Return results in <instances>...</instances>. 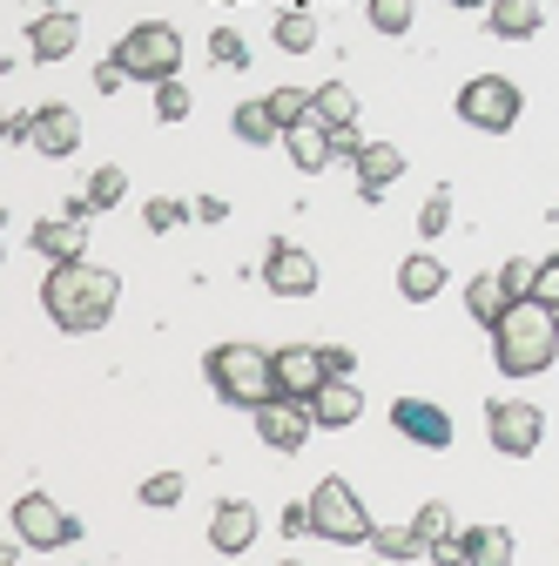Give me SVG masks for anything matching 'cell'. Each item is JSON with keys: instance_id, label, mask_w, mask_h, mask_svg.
I'll use <instances>...</instances> for the list:
<instances>
[{"instance_id": "1", "label": "cell", "mask_w": 559, "mask_h": 566, "mask_svg": "<svg viewBox=\"0 0 559 566\" xmlns=\"http://www.w3.org/2000/svg\"><path fill=\"white\" fill-rule=\"evenodd\" d=\"M115 304H122V276L102 263H48V276H41V311L67 337L102 331L115 317Z\"/></svg>"}, {"instance_id": "2", "label": "cell", "mask_w": 559, "mask_h": 566, "mask_svg": "<svg viewBox=\"0 0 559 566\" xmlns=\"http://www.w3.org/2000/svg\"><path fill=\"white\" fill-rule=\"evenodd\" d=\"M552 358H559V331H552V311L546 304H513L506 317H499V331H493V365L506 371V378H539V371H552Z\"/></svg>"}, {"instance_id": "3", "label": "cell", "mask_w": 559, "mask_h": 566, "mask_svg": "<svg viewBox=\"0 0 559 566\" xmlns=\"http://www.w3.org/2000/svg\"><path fill=\"white\" fill-rule=\"evenodd\" d=\"M202 378H209V391H217L223 405H236V411H263L270 398H276V365H270V350L263 344H217L202 358Z\"/></svg>"}, {"instance_id": "4", "label": "cell", "mask_w": 559, "mask_h": 566, "mask_svg": "<svg viewBox=\"0 0 559 566\" xmlns=\"http://www.w3.org/2000/svg\"><path fill=\"white\" fill-rule=\"evenodd\" d=\"M128 82H149V88H162V82H176V67H182V34L169 28V21H135L122 41H115V54H108Z\"/></svg>"}, {"instance_id": "5", "label": "cell", "mask_w": 559, "mask_h": 566, "mask_svg": "<svg viewBox=\"0 0 559 566\" xmlns=\"http://www.w3.org/2000/svg\"><path fill=\"white\" fill-rule=\"evenodd\" d=\"M310 533L317 539H330V546H371V513H365V500L351 492V479H317V492H310Z\"/></svg>"}, {"instance_id": "6", "label": "cell", "mask_w": 559, "mask_h": 566, "mask_svg": "<svg viewBox=\"0 0 559 566\" xmlns=\"http://www.w3.org/2000/svg\"><path fill=\"white\" fill-rule=\"evenodd\" d=\"M519 115H526V95L513 75H472L458 88V122L478 135H506V128H519Z\"/></svg>"}, {"instance_id": "7", "label": "cell", "mask_w": 559, "mask_h": 566, "mask_svg": "<svg viewBox=\"0 0 559 566\" xmlns=\"http://www.w3.org/2000/svg\"><path fill=\"white\" fill-rule=\"evenodd\" d=\"M8 526H14V539L34 546V553H54V546H75V539H82V520L67 513V506H54L48 492H21L14 513H8Z\"/></svg>"}, {"instance_id": "8", "label": "cell", "mask_w": 559, "mask_h": 566, "mask_svg": "<svg viewBox=\"0 0 559 566\" xmlns=\"http://www.w3.org/2000/svg\"><path fill=\"white\" fill-rule=\"evenodd\" d=\"M485 439H493V452H506V459H532L539 439H546V411L532 398H493L485 405Z\"/></svg>"}, {"instance_id": "9", "label": "cell", "mask_w": 559, "mask_h": 566, "mask_svg": "<svg viewBox=\"0 0 559 566\" xmlns=\"http://www.w3.org/2000/svg\"><path fill=\"white\" fill-rule=\"evenodd\" d=\"M263 283H270V297H310L317 283H324V270H317V256H310L304 243L276 237V243L263 250Z\"/></svg>"}, {"instance_id": "10", "label": "cell", "mask_w": 559, "mask_h": 566, "mask_svg": "<svg viewBox=\"0 0 559 566\" xmlns=\"http://www.w3.org/2000/svg\"><path fill=\"white\" fill-rule=\"evenodd\" d=\"M270 365H276V398L310 405V398L330 385V371H324V344H284V350H270Z\"/></svg>"}, {"instance_id": "11", "label": "cell", "mask_w": 559, "mask_h": 566, "mask_svg": "<svg viewBox=\"0 0 559 566\" xmlns=\"http://www.w3.org/2000/svg\"><path fill=\"white\" fill-rule=\"evenodd\" d=\"M256 418V439L270 446V452H304L310 446V432H317V418H310V405H297V398H270L263 411H250Z\"/></svg>"}, {"instance_id": "12", "label": "cell", "mask_w": 559, "mask_h": 566, "mask_svg": "<svg viewBox=\"0 0 559 566\" xmlns=\"http://www.w3.org/2000/svg\"><path fill=\"white\" fill-rule=\"evenodd\" d=\"M391 424H398V439L425 446V452H445L452 446V411L432 405V398H398L391 405Z\"/></svg>"}, {"instance_id": "13", "label": "cell", "mask_w": 559, "mask_h": 566, "mask_svg": "<svg viewBox=\"0 0 559 566\" xmlns=\"http://www.w3.org/2000/svg\"><path fill=\"white\" fill-rule=\"evenodd\" d=\"M28 149L67 163V156L82 149V115L67 108V102H41V108H34V142H28Z\"/></svg>"}, {"instance_id": "14", "label": "cell", "mask_w": 559, "mask_h": 566, "mask_svg": "<svg viewBox=\"0 0 559 566\" xmlns=\"http://www.w3.org/2000/svg\"><path fill=\"white\" fill-rule=\"evenodd\" d=\"M256 533H263V520H256V506L250 500H223L217 513H209V546H217V553H250L256 546Z\"/></svg>"}, {"instance_id": "15", "label": "cell", "mask_w": 559, "mask_h": 566, "mask_svg": "<svg viewBox=\"0 0 559 566\" xmlns=\"http://www.w3.org/2000/svg\"><path fill=\"white\" fill-rule=\"evenodd\" d=\"M28 243H34L48 263H88V223H75V217H41V223L28 230Z\"/></svg>"}, {"instance_id": "16", "label": "cell", "mask_w": 559, "mask_h": 566, "mask_svg": "<svg viewBox=\"0 0 559 566\" xmlns=\"http://www.w3.org/2000/svg\"><path fill=\"white\" fill-rule=\"evenodd\" d=\"M351 169H358V196L365 202H384V189L404 176V149H398V142H365V156Z\"/></svg>"}, {"instance_id": "17", "label": "cell", "mask_w": 559, "mask_h": 566, "mask_svg": "<svg viewBox=\"0 0 559 566\" xmlns=\"http://www.w3.org/2000/svg\"><path fill=\"white\" fill-rule=\"evenodd\" d=\"M75 48H82V21H75V8H67V14H41V21L28 28V54H34V61H67Z\"/></svg>"}, {"instance_id": "18", "label": "cell", "mask_w": 559, "mask_h": 566, "mask_svg": "<svg viewBox=\"0 0 559 566\" xmlns=\"http://www.w3.org/2000/svg\"><path fill=\"white\" fill-rule=\"evenodd\" d=\"M310 418L324 424V432H344V424H358V418H365V391H358L351 378H330V385L310 398Z\"/></svg>"}, {"instance_id": "19", "label": "cell", "mask_w": 559, "mask_h": 566, "mask_svg": "<svg viewBox=\"0 0 559 566\" xmlns=\"http://www.w3.org/2000/svg\"><path fill=\"white\" fill-rule=\"evenodd\" d=\"M445 291V263L432 256V250H411L404 263H398V297L404 304H432Z\"/></svg>"}, {"instance_id": "20", "label": "cell", "mask_w": 559, "mask_h": 566, "mask_svg": "<svg viewBox=\"0 0 559 566\" xmlns=\"http://www.w3.org/2000/svg\"><path fill=\"white\" fill-rule=\"evenodd\" d=\"M284 149H291V163H297L304 176H324V169L337 163V156H330V128H324L317 115H310V122H297V128L284 135Z\"/></svg>"}, {"instance_id": "21", "label": "cell", "mask_w": 559, "mask_h": 566, "mask_svg": "<svg viewBox=\"0 0 559 566\" xmlns=\"http://www.w3.org/2000/svg\"><path fill=\"white\" fill-rule=\"evenodd\" d=\"M539 21H546L539 0H493V8H485V28H493L499 41H532Z\"/></svg>"}, {"instance_id": "22", "label": "cell", "mask_w": 559, "mask_h": 566, "mask_svg": "<svg viewBox=\"0 0 559 566\" xmlns=\"http://www.w3.org/2000/svg\"><path fill=\"white\" fill-rule=\"evenodd\" d=\"M465 311H472V324H478V331H499V317L513 311L499 270H485V276H472V283H465Z\"/></svg>"}, {"instance_id": "23", "label": "cell", "mask_w": 559, "mask_h": 566, "mask_svg": "<svg viewBox=\"0 0 559 566\" xmlns=\"http://www.w3.org/2000/svg\"><path fill=\"white\" fill-rule=\"evenodd\" d=\"M458 539H465V566H513V553H519L506 526H465Z\"/></svg>"}, {"instance_id": "24", "label": "cell", "mask_w": 559, "mask_h": 566, "mask_svg": "<svg viewBox=\"0 0 559 566\" xmlns=\"http://www.w3.org/2000/svg\"><path fill=\"white\" fill-rule=\"evenodd\" d=\"M230 128H236V142H250V149H270V142H284V128H276V115H270L263 95H256V102H236Z\"/></svg>"}, {"instance_id": "25", "label": "cell", "mask_w": 559, "mask_h": 566, "mask_svg": "<svg viewBox=\"0 0 559 566\" xmlns=\"http://www.w3.org/2000/svg\"><path fill=\"white\" fill-rule=\"evenodd\" d=\"M310 115H317L324 128H351V122H358V95L344 88V82H324V88H310Z\"/></svg>"}, {"instance_id": "26", "label": "cell", "mask_w": 559, "mask_h": 566, "mask_svg": "<svg viewBox=\"0 0 559 566\" xmlns=\"http://www.w3.org/2000/svg\"><path fill=\"white\" fill-rule=\"evenodd\" d=\"M371 546H378V559H384V566L425 559V539H418V526H378V533H371Z\"/></svg>"}, {"instance_id": "27", "label": "cell", "mask_w": 559, "mask_h": 566, "mask_svg": "<svg viewBox=\"0 0 559 566\" xmlns=\"http://www.w3.org/2000/svg\"><path fill=\"white\" fill-rule=\"evenodd\" d=\"M263 102H270V115H276V128H284V135L297 122H310V88H270Z\"/></svg>"}, {"instance_id": "28", "label": "cell", "mask_w": 559, "mask_h": 566, "mask_svg": "<svg viewBox=\"0 0 559 566\" xmlns=\"http://www.w3.org/2000/svg\"><path fill=\"white\" fill-rule=\"evenodd\" d=\"M276 48H284V54H310L317 48V21L297 8V14H276Z\"/></svg>"}, {"instance_id": "29", "label": "cell", "mask_w": 559, "mask_h": 566, "mask_svg": "<svg viewBox=\"0 0 559 566\" xmlns=\"http://www.w3.org/2000/svg\"><path fill=\"white\" fill-rule=\"evenodd\" d=\"M411 526H418V539H425V553H432L439 539H452V533H458V520H452V506H445V500H425Z\"/></svg>"}, {"instance_id": "30", "label": "cell", "mask_w": 559, "mask_h": 566, "mask_svg": "<svg viewBox=\"0 0 559 566\" xmlns=\"http://www.w3.org/2000/svg\"><path fill=\"white\" fill-rule=\"evenodd\" d=\"M82 196H88L95 209H115V202L128 196V169H115V163H102V169L88 176V189H82Z\"/></svg>"}, {"instance_id": "31", "label": "cell", "mask_w": 559, "mask_h": 566, "mask_svg": "<svg viewBox=\"0 0 559 566\" xmlns=\"http://www.w3.org/2000/svg\"><path fill=\"white\" fill-rule=\"evenodd\" d=\"M445 230H452V189H432V196H425V209H418V237L439 243Z\"/></svg>"}, {"instance_id": "32", "label": "cell", "mask_w": 559, "mask_h": 566, "mask_svg": "<svg viewBox=\"0 0 559 566\" xmlns=\"http://www.w3.org/2000/svg\"><path fill=\"white\" fill-rule=\"evenodd\" d=\"M189 217H196V209H189V202H176V196H149V202H143V223H149L156 237H162V230H176V223H189Z\"/></svg>"}, {"instance_id": "33", "label": "cell", "mask_w": 559, "mask_h": 566, "mask_svg": "<svg viewBox=\"0 0 559 566\" xmlns=\"http://www.w3.org/2000/svg\"><path fill=\"white\" fill-rule=\"evenodd\" d=\"M143 506H156V513L182 506V472H149L143 479Z\"/></svg>"}, {"instance_id": "34", "label": "cell", "mask_w": 559, "mask_h": 566, "mask_svg": "<svg viewBox=\"0 0 559 566\" xmlns=\"http://www.w3.org/2000/svg\"><path fill=\"white\" fill-rule=\"evenodd\" d=\"M209 61H217V67H250V41L236 28H217V34H209Z\"/></svg>"}, {"instance_id": "35", "label": "cell", "mask_w": 559, "mask_h": 566, "mask_svg": "<svg viewBox=\"0 0 559 566\" xmlns=\"http://www.w3.org/2000/svg\"><path fill=\"white\" fill-rule=\"evenodd\" d=\"M499 283H506V297H513V304H526V297H532V283H539V263H532V256H513V263H499Z\"/></svg>"}, {"instance_id": "36", "label": "cell", "mask_w": 559, "mask_h": 566, "mask_svg": "<svg viewBox=\"0 0 559 566\" xmlns=\"http://www.w3.org/2000/svg\"><path fill=\"white\" fill-rule=\"evenodd\" d=\"M365 14H371L378 34H411V0H371Z\"/></svg>"}, {"instance_id": "37", "label": "cell", "mask_w": 559, "mask_h": 566, "mask_svg": "<svg viewBox=\"0 0 559 566\" xmlns=\"http://www.w3.org/2000/svg\"><path fill=\"white\" fill-rule=\"evenodd\" d=\"M189 115V88L182 82H162L156 88V122H182Z\"/></svg>"}, {"instance_id": "38", "label": "cell", "mask_w": 559, "mask_h": 566, "mask_svg": "<svg viewBox=\"0 0 559 566\" xmlns=\"http://www.w3.org/2000/svg\"><path fill=\"white\" fill-rule=\"evenodd\" d=\"M532 304L559 311V256H546V263H539V283H532Z\"/></svg>"}, {"instance_id": "39", "label": "cell", "mask_w": 559, "mask_h": 566, "mask_svg": "<svg viewBox=\"0 0 559 566\" xmlns=\"http://www.w3.org/2000/svg\"><path fill=\"white\" fill-rule=\"evenodd\" d=\"M330 156H337V163H358V156H365V135H358V122H351V128H330Z\"/></svg>"}, {"instance_id": "40", "label": "cell", "mask_w": 559, "mask_h": 566, "mask_svg": "<svg viewBox=\"0 0 559 566\" xmlns=\"http://www.w3.org/2000/svg\"><path fill=\"white\" fill-rule=\"evenodd\" d=\"M324 371H330V378H351V371H358V350H351V344H324Z\"/></svg>"}, {"instance_id": "41", "label": "cell", "mask_w": 559, "mask_h": 566, "mask_svg": "<svg viewBox=\"0 0 559 566\" xmlns=\"http://www.w3.org/2000/svg\"><path fill=\"white\" fill-rule=\"evenodd\" d=\"M425 559H432V566H465V539L452 533V539H439V546H432Z\"/></svg>"}, {"instance_id": "42", "label": "cell", "mask_w": 559, "mask_h": 566, "mask_svg": "<svg viewBox=\"0 0 559 566\" xmlns=\"http://www.w3.org/2000/svg\"><path fill=\"white\" fill-rule=\"evenodd\" d=\"M189 209H196V223H223V217H230V202H223V196H196Z\"/></svg>"}, {"instance_id": "43", "label": "cell", "mask_w": 559, "mask_h": 566, "mask_svg": "<svg viewBox=\"0 0 559 566\" xmlns=\"http://www.w3.org/2000/svg\"><path fill=\"white\" fill-rule=\"evenodd\" d=\"M284 533H291V539L310 533V500H304V506H284Z\"/></svg>"}, {"instance_id": "44", "label": "cell", "mask_w": 559, "mask_h": 566, "mask_svg": "<svg viewBox=\"0 0 559 566\" xmlns=\"http://www.w3.org/2000/svg\"><path fill=\"white\" fill-rule=\"evenodd\" d=\"M122 82H128V75H122V67H115V61H102V67H95V88H102V95H115Z\"/></svg>"}, {"instance_id": "45", "label": "cell", "mask_w": 559, "mask_h": 566, "mask_svg": "<svg viewBox=\"0 0 559 566\" xmlns=\"http://www.w3.org/2000/svg\"><path fill=\"white\" fill-rule=\"evenodd\" d=\"M445 8H493V0H445Z\"/></svg>"}, {"instance_id": "46", "label": "cell", "mask_w": 559, "mask_h": 566, "mask_svg": "<svg viewBox=\"0 0 559 566\" xmlns=\"http://www.w3.org/2000/svg\"><path fill=\"white\" fill-rule=\"evenodd\" d=\"M41 8H48V14H67V0H41Z\"/></svg>"}, {"instance_id": "47", "label": "cell", "mask_w": 559, "mask_h": 566, "mask_svg": "<svg viewBox=\"0 0 559 566\" xmlns=\"http://www.w3.org/2000/svg\"><path fill=\"white\" fill-rule=\"evenodd\" d=\"M552 331H559V311H552Z\"/></svg>"}, {"instance_id": "48", "label": "cell", "mask_w": 559, "mask_h": 566, "mask_svg": "<svg viewBox=\"0 0 559 566\" xmlns=\"http://www.w3.org/2000/svg\"><path fill=\"white\" fill-rule=\"evenodd\" d=\"M284 566H304V559H284Z\"/></svg>"}, {"instance_id": "49", "label": "cell", "mask_w": 559, "mask_h": 566, "mask_svg": "<svg viewBox=\"0 0 559 566\" xmlns=\"http://www.w3.org/2000/svg\"><path fill=\"white\" fill-rule=\"evenodd\" d=\"M378 566H384V559H378Z\"/></svg>"}]
</instances>
